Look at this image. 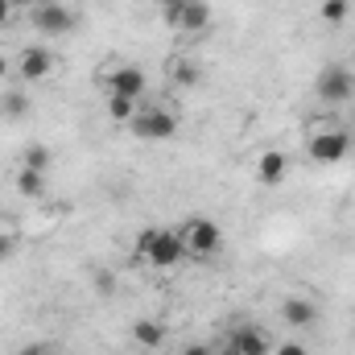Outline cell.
Here are the masks:
<instances>
[{"label":"cell","instance_id":"obj_1","mask_svg":"<svg viewBox=\"0 0 355 355\" xmlns=\"http://www.w3.org/2000/svg\"><path fill=\"white\" fill-rule=\"evenodd\" d=\"M137 257L153 268H174L186 257V248H182L178 232H170V227H145L137 236Z\"/></svg>","mask_w":355,"mask_h":355},{"label":"cell","instance_id":"obj_2","mask_svg":"<svg viewBox=\"0 0 355 355\" xmlns=\"http://www.w3.org/2000/svg\"><path fill=\"white\" fill-rule=\"evenodd\" d=\"M178 240H182L186 257L207 261V257H215V252L223 248V227H219L215 219H186V223L178 227Z\"/></svg>","mask_w":355,"mask_h":355},{"label":"cell","instance_id":"obj_3","mask_svg":"<svg viewBox=\"0 0 355 355\" xmlns=\"http://www.w3.org/2000/svg\"><path fill=\"white\" fill-rule=\"evenodd\" d=\"M128 128L141 141H170V137H178V116L170 107H162V103H145V107H137Z\"/></svg>","mask_w":355,"mask_h":355},{"label":"cell","instance_id":"obj_4","mask_svg":"<svg viewBox=\"0 0 355 355\" xmlns=\"http://www.w3.org/2000/svg\"><path fill=\"white\" fill-rule=\"evenodd\" d=\"M306 153L318 166H339L352 153V132H343V128H318V132H310Z\"/></svg>","mask_w":355,"mask_h":355},{"label":"cell","instance_id":"obj_5","mask_svg":"<svg viewBox=\"0 0 355 355\" xmlns=\"http://www.w3.org/2000/svg\"><path fill=\"white\" fill-rule=\"evenodd\" d=\"M314 95L327 103V107H343L355 99V75L347 67H322L318 79H314Z\"/></svg>","mask_w":355,"mask_h":355},{"label":"cell","instance_id":"obj_6","mask_svg":"<svg viewBox=\"0 0 355 355\" xmlns=\"http://www.w3.org/2000/svg\"><path fill=\"white\" fill-rule=\"evenodd\" d=\"M29 21H33V29H37L42 37H62V33L75 29V12H71L62 0H42V4L29 12Z\"/></svg>","mask_w":355,"mask_h":355},{"label":"cell","instance_id":"obj_7","mask_svg":"<svg viewBox=\"0 0 355 355\" xmlns=\"http://www.w3.org/2000/svg\"><path fill=\"white\" fill-rule=\"evenodd\" d=\"M17 75H21L25 83H46V79L54 75V54H50L46 46H25V50L17 54Z\"/></svg>","mask_w":355,"mask_h":355},{"label":"cell","instance_id":"obj_8","mask_svg":"<svg viewBox=\"0 0 355 355\" xmlns=\"http://www.w3.org/2000/svg\"><path fill=\"white\" fill-rule=\"evenodd\" d=\"M107 95H128V99H145V71L141 67H112L107 71Z\"/></svg>","mask_w":355,"mask_h":355},{"label":"cell","instance_id":"obj_9","mask_svg":"<svg viewBox=\"0 0 355 355\" xmlns=\"http://www.w3.org/2000/svg\"><path fill=\"white\" fill-rule=\"evenodd\" d=\"M227 347L236 355H272V343H268V335L261 327H236L232 335H227Z\"/></svg>","mask_w":355,"mask_h":355},{"label":"cell","instance_id":"obj_10","mask_svg":"<svg viewBox=\"0 0 355 355\" xmlns=\"http://www.w3.org/2000/svg\"><path fill=\"white\" fill-rule=\"evenodd\" d=\"M257 178H261V186H281L289 178V157L281 149H265L257 162Z\"/></svg>","mask_w":355,"mask_h":355},{"label":"cell","instance_id":"obj_11","mask_svg":"<svg viewBox=\"0 0 355 355\" xmlns=\"http://www.w3.org/2000/svg\"><path fill=\"white\" fill-rule=\"evenodd\" d=\"M281 318L302 331V327H314V322H318V306H314L310 297H285V302H281Z\"/></svg>","mask_w":355,"mask_h":355},{"label":"cell","instance_id":"obj_12","mask_svg":"<svg viewBox=\"0 0 355 355\" xmlns=\"http://www.w3.org/2000/svg\"><path fill=\"white\" fill-rule=\"evenodd\" d=\"M202 29H211V4L207 0H190L186 12H182L178 33H202Z\"/></svg>","mask_w":355,"mask_h":355},{"label":"cell","instance_id":"obj_13","mask_svg":"<svg viewBox=\"0 0 355 355\" xmlns=\"http://www.w3.org/2000/svg\"><path fill=\"white\" fill-rule=\"evenodd\" d=\"M198 62H190V58H170L166 62V79L174 83V87H194L198 83Z\"/></svg>","mask_w":355,"mask_h":355},{"label":"cell","instance_id":"obj_14","mask_svg":"<svg viewBox=\"0 0 355 355\" xmlns=\"http://www.w3.org/2000/svg\"><path fill=\"white\" fill-rule=\"evenodd\" d=\"M132 339H137L141 347H149V352H153V347H162V343H166V327H162V322H153V318H141V322L132 327Z\"/></svg>","mask_w":355,"mask_h":355},{"label":"cell","instance_id":"obj_15","mask_svg":"<svg viewBox=\"0 0 355 355\" xmlns=\"http://www.w3.org/2000/svg\"><path fill=\"white\" fill-rule=\"evenodd\" d=\"M17 190H21L25 198H42V194H46V174L21 166V170H17Z\"/></svg>","mask_w":355,"mask_h":355},{"label":"cell","instance_id":"obj_16","mask_svg":"<svg viewBox=\"0 0 355 355\" xmlns=\"http://www.w3.org/2000/svg\"><path fill=\"white\" fill-rule=\"evenodd\" d=\"M137 107H141V99H128V95H107V116H112L116 124H128V120L137 116Z\"/></svg>","mask_w":355,"mask_h":355},{"label":"cell","instance_id":"obj_17","mask_svg":"<svg viewBox=\"0 0 355 355\" xmlns=\"http://www.w3.org/2000/svg\"><path fill=\"white\" fill-rule=\"evenodd\" d=\"M318 17H322L327 25H343V21L352 17V0H322V4H318Z\"/></svg>","mask_w":355,"mask_h":355},{"label":"cell","instance_id":"obj_18","mask_svg":"<svg viewBox=\"0 0 355 355\" xmlns=\"http://www.w3.org/2000/svg\"><path fill=\"white\" fill-rule=\"evenodd\" d=\"M21 166H29V170H42V174H50V166H54V153H50L46 145H29V149H25V157H21Z\"/></svg>","mask_w":355,"mask_h":355},{"label":"cell","instance_id":"obj_19","mask_svg":"<svg viewBox=\"0 0 355 355\" xmlns=\"http://www.w3.org/2000/svg\"><path fill=\"white\" fill-rule=\"evenodd\" d=\"M0 107H4L8 120H21V116H29V95H25V91H8V95L0 99Z\"/></svg>","mask_w":355,"mask_h":355},{"label":"cell","instance_id":"obj_20","mask_svg":"<svg viewBox=\"0 0 355 355\" xmlns=\"http://www.w3.org/2000/svg\"><path fill=\"white\" fill-rule=\"evenodd\" d=\"M186 4H190V0H162V21H166L170 29H178V25H182V12H186Z\"/></svg>","mask_w":355,"mask_h":355},{"label":"cell","instance_id":"obj_21","mask_svg":"<svg viewBox=\"0 0 355 355\" xmlns=\"http://www.w3.org/2000/svg\"><path fill=\"white\" fill-rule=\"evenodd\" d=\"M272 355H310V347H306V343H297V339H285V343H277V347H272Z\"/></svg>","mask_w":355,"mask_h":355},{"label":"cell","instance_id":"obj_22","mask_svg":"<svg viewBox=\"0 0 355 355\" xmlns=\"http://www.w3.org/2000/svg\"><path fill=\"white\" fill-rule=\"evenodd\" d=\"M12 252H17V236L12 232H0V265L12 261Z\"/></svg>","mask_w":355,"mask_h":355},{"label":"cell","instance_id":"obj_23","mask_svg":"<svg viewBox=\"0 0 355 355\" xmlns=\"http://www.w3.org/2000/svg\"><path fill=\"white\" fill-rule=\"evenodd\" d=\"M17 355H50V347H46V343H25Z\"/></svg>","mask_w":355,"mask_h":355},{"label":"cell","instance_id":"obj_24","mask_svg":"<svg viewBox=\"0 0 355 355\" xmlns=\"http://www.w3.org/2000/svg\"><path fill=\"white\" fill-rule=\"evenodd\" d=\"M182 355H215V347H207V343H186Z\"/></svg>","mask_w":355,"mask_h":355},{"label":"cell","instance_id":"obj_25","mask_svg":"<svg viewBox=\"0 0 355 355\" xmlns=\"http://www.w3.org/2000/svg\"><path fill=\"white\" fill-rule=\"evenodd\" d=\"M8 4H12V8H17V12H33V8H37V4H42V0H8Z\"/></svg>","mask_w":355,"mask_h":355},{"label":"cell","instance_id":"obj_26","mask_svg":"<svg viewBox=\"0 0 355 355\" xmlns=\"http://www.w3.org/2000/svg\"><path fill=\"white\" fill-rule=\"evenodd\" d=\"M12 12H17V8H12L8 0H0V25H8V21H12Z\"/></svg>","mask_w":355,"mask_h":355},{"label":"cell","instance_id":"obj_27","mask_svg":"<svg viewBox=\"0 0 355 355\" xmlns=\"http://www.w3.org/2000/svg\"><path fill=\"white\" fill-rule=\"evenodd\" d=\"M4 75H8V58L0 54V79H4Z\"/></svg>","mask_w":355,"mask_h":355}]
</instances>
